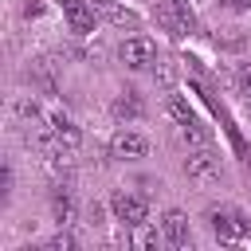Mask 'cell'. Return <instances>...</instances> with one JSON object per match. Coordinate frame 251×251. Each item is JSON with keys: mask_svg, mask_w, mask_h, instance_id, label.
Listing matches in <instances>:
<instances>
[{"mask_svg": "<svg viewBox=\"0 0 251 251\" xmlns=\"http://www.w3.org/2000/svg\"><path fill=\"white\" fill-rule=\"evenodd\" d=\"M71 247H75V239H71L67 231H59V235H55V239L47 243V251H71Z\"/></svg>", "mask_w": 251, "mask_h": 251, "instance_id": "9a60e30c", "label": "cell"}, {"mask_svg": "<svg viewBox=\"0 0 251 251\" xmlns=\"http://www.w3.org/2000/svg\"><path fill=\"white\" fill-rule=\"evenodd\" d=\"M59 8H63V16H67L75 35H90L94 31V8L86 0H59Z\"/></svg>", "mask_w": 251, "mask_h": 251, "instance_id": "ba28073f", "label": "cell"}, {"mask_svg": "<svg viewBox=\"0 0 251 251\" xmlns=\"http://www.w3.org/2000/svg\"><path fill=\"white\" fill-rule=\"evenodd\" d=\"M110 208H114V220H122L126 227H137L149 220V204L141 196H129V192H114L110 196Z\"/></svg>", "mask_w": 251, "mask_h": 251, "instance_id": "277c9868", "label": "cell"}, {"mask_svg": "<svg viewBox=\"0 0 251 251\" xmlns=\"http://www.w3.org/2000/svg\"><path fill=\"white\" fill-rule=\"evenodd\" d=\"M161 231H165V243H173V247H188V243H192L188 216H184L180 208H169V212L161 216Z\"/></svg>", "mask_w": 251, "mask_h": 251, "instance_id": "52a82bcc", "label": "cell"}, {"mask_svg": "<svg viewBox=\"0 0 251 251\" xmlns=\"http://www.w3.org/2000/svg\"><path fill=\"white\" fill-rule=\"evenodd\" d=\"M173 75H176V67H173V59H165V63L157 67V78H161L165 86H173Z\"/></svg>", "mask_w": 251, "mask_h": 251, "instance_id": "2e32d148", "label": "cell"}, {"mask_svg": "<svg viewBox=\"0 0 251 251\" xmlns=\"http://www.w3.org/2000/svg\"><path fill=\"white\" fill-rule=\"evenodd\" d=\"M165 110H169V118H176L180 126H188V122H196V118H192V110H188V106H184V102H180L176 94H169V102H165Z\"/></svg>", "mask_w": 251, "mask_h": 251, "instance_id": "4fadbf2b", "label": "cell"}, {"mask_svg": "<svg viewBox=\"0 0 251 251\" xmlns=\"http://www.w3.org/2000/svg\"><path fill=\"white\" fill-rule=\"evenodd\" d=\"M184 176H188L192 184H200V188L216 184V180H220V157H216L212 149H196V153H188V161H184Z\"/></svg>", "mask_w": 251, "mask_h": 251, "instance_id": "6da1fadb", "label": "cell"}, {"mask_svg": "<svg viewBox=\"0 0 251 251\" xmlns=\"http://www.w3.org/2000/svg\"><path fill=\"white\" fill-rule=\"evenodd\" d=\"M114 118H141L145 114V106H141V98H137V90H122L118 98H114Z\"/></svg>", "mask_w": 251, "mask_h": 251, "instance_id": "9c48e42d", "label": "cell"}, {"mask_svg": "<svg viewBox=\"0 0 251 251\" xmlns=\"http://www.w3.org/2000/svg\"><path fill=\"white\" fill-rule=\"evenodd\" d=\"M51 133H47V149H55V153H78V145H82V133L67 122V118H51V126H47Z\"/></svg>", "mask_w": 251, "mask_h": 251, "instance_id": "8992f818", "label": "cell"}, {"mask_svg": "<svg viewBox=\"0 0 251 251\" xmlns=\"http://www.w3.org/2000/svg\"><path fill=\"white\" fill-rule=\"evenodd\" d=\"M235 8L239 12H251V0H235Z\"/></svg>", "mask_w": 251, "mask_h": 251, "instance_id": "ac0fdd59", "label": "cell"}, {"mask_svg": "<svg viewBox=\"0 0 251 251\" xmlns=\"http://www.w3.org/2000/svg\"><path fill=\"white\" fill-rule=\"evenodd\" d=\"M118 55H122V63H126L129 71H141V67L157 63V43H153L149 35H129Z\"/></svg>", "mask_w": 251, "mask_h": 251, "instance_id": "3957f363", "label": "cell"}, {"mask_svg": "<svg viewBox=\"0 0 251 251\" xmlns=\"http://www.w3.org/2000/svg\"><path fill=\"white\" fill-rule=\"evenodd\" d=\"M239 90L251 98V63H243V67H239Z\"/></svg>", "mask_w": 251, "mask_h": 251, "instance_id": "e0dca14e", "label": "cell"}, {"mask_svg": "<svg viewBox=\"0 0 251 251\" xmlns=\"http://www.w3.org/2000/svg\"><path fill=\"white\" fill-rule=\"evenodd\" d=\"M102 16H106L110 24H118V27H137V24H141V16H137L133 8H122V4H110V0L102 4Z\"/></svg>", "mask_w": 251, "mask_h": 251, "instance_id": "30bf717a", "label": "cell"}, {"mask_svg": "<svg viewBox=\"0 0 251 251\" xmlns=\"http://www.w3.org/2000/svg\"><path fill=\"white\" fill-rule=\"evenodd\" d=\"M145 153H149V141L137 129H118L110 137V157H118V161H141Z\"/></svg>", "mask_w": 251, "mask_h": 251, "instance_id": "5b68a950", "label": "cell"}, {"mask_svg": "<svg viewBox=\"0 0 251 251\" xmlns=\"http://www.w3.org/2000/svg\"><path fill=\"white\" fill-rule=\"evenodd\" d=\"M212 231H216L220 243H239V239H247L251 224L235 208H220V212H212Z\"/></svg>", "mask_w": 251, "mask_h": 251, "instance_id": "7a4b0ae2", "label": "cell"}, {"mask_svg": "<svg viewBox=\"0 0 251 251\" xmlns=\"http://www.w3.org/2000/svg\"><path fill=\"white\" fill-rule=\"evenodd\" d=\"M157 20H161V24H165V27L173 31V35H184V31L192 27L188 20H176V12H173V4H161V8H157Z\"/></svg>", "mask_w": 251, "mask_h": 251, "instance_id": "8fae6325", "label": "cell"}, {"mask_svg": "<svg viewBox=\"0 0 251 251\" xmlns=\"http://www.w3.org/2000/svg\"><path fill=\"white\" fill-rule=\"evenodd\" d=\"M137 247H157L161 243V235H157V227H149V224H137V239H133Z\"/></svg>", "mask_w": 251, "mask_h": 251, "instance_id": "5bb4252c", "label": "cell"}, {"mask_svg": "<svg viewBox=\"0 0 251 251\" xmlns=\"http://www.w3.org/2000/svg\"><path fill=\"white\" fill-rule=\"evenodd\" d=\"M51 212H55V220H59V224H67V220H71V212H75V204H71V196L55 188V192H51Z\"/></svg>", "mask_w": 251, "mask_h": 251, "instance_id": "7c38bea8", "label": "cell"}]
</instances>
